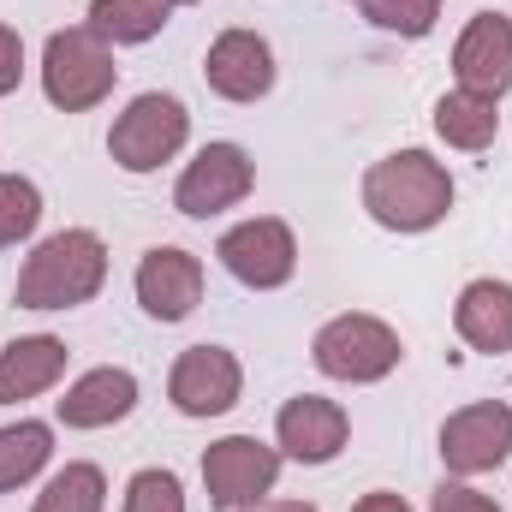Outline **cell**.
Masks as SVG:
<instances>
[{
    "label": "cell",
    "instance_id": "obj_19",
    "mask_svg": "<svg viewBox=\"0 0 512 512\" xmlns=\"http://www.w3.org/2000/svg\"><path fill=\"white\" fill-rule=\"evenodd\" d=\"M173 0H90V30L102 42H149L161 36Z\"/></svg>",
    "mask_w": 512,
    "mask_h": 512
},
{
    "label": "cell",
    "instance_id": "obj_15",
    "mask_svg": "<svg viewBox=\"0 0 512 512\" xmlns=\"http://www.w3.org/2000/svg\"><path fill=\"white\" fill-rule=\"evenodd\" d=\"M453 328L483 358L512 352V286L507 280H471L459 292V304H453Z\"/></svg>",
    "mask_w": 512,
    "mask_h": 512
},
{
    "label": "cell",
    "instance_id": "obj_2",
    "mask_svg": "<svg viewBox=\"0 0 512 512\" xmlns=\"http://www.w3.org/2000/svg\"><path fill=\"white\" fill-rule=\"evenodd\" d=\"M102 280H108V245L90 227H66L24 256L12 298L18 310H72V304H90Z\"/></svg>",
    "mask_w": 512,
    "mask_h": 512
},
{
    "label": "cell",
    "instance_id": "obj_7",
    "mask_svg": "<svg viewBox=\"0 0 512 512\" xmlns=\"http://www.w3.org/2000/svg\"><path fill=\"white\" fill-rule=\"evenodd\" d=\"M215 256H221V262H227V274H233V280H245L251 292H274V286H286V280H292V268H298V239H292V227H286V221L256 215V221L227 227V233H221V245H215Z\"/></svg>",
    "mask_w": 512,
    "mask_h": 512
},
{
    "label": "cell",
    "instance_id": "obj_8",
    "mask_svg": "<svg viewBox=\"0 0 512 512\" xmlns=\"http://www.w3.org/2000/svg\"><path fill=\"white\" fill-rule=\"evenodd\" d=\"M251 179H256V167L239 143H203L197 161H191V167L179 173V185H173V209L191 215V221H209V215L245 203V197H251Z\"/></svg>",
    "mask_w": 512,
    "mask_h": 512
},
{
    "label": "cell",
    "instance_id": "obj_17",
    "mask_svg": "<svg viewBox=\"0 0 512 512\" xmlns=\"http://www.w3.org/2000/svg\"><path fill=\"white\" fill-rule=\"evenodd\" d=\"M66 376V340L54 334H24L0 352V405H18V399H36Z\"/></svg>",
    "mask_w": 512,
    "mask_h": 512
},
{
    "label": "cell",
    "instance_id": "obj_23",
    "mask_svg": "<svg viewBox=\"0 0 512 512\" xmlns=\"http://www.w3.org/2000/svg\"><path fill=\"white\" fill-rule=\"evenodd\" d=\"M364 18H370L376 30H387V36L417 42V36H429V30H435L441 0H364Z\"/></svg>",
    "mask_w": 512,
    "mask_h": 512
},
{
    "label": "cell",
    "instance_id": "obj_9",
    "mask_svg": "<svg viewBox=\"0 0 512 512\" xmlns=\"http://www.w3.org/2000/svg\"><path fill=\"white\" fill-rule=\"evenodd\" d=\"M512 453V411L501 399H477L441 423V465L453 477H483Z\"/></svg>",
    "mask_w": 512,
    "mask_h": 512
},
{
    "label": "cell",
    "instance_id": "obj_14",
    "mask_svg": "<svg viewBox=\"0 0 512 512\" xmlns=\"http://www.w3.org/2000/svg\"><path fill=\"white\" fill-rule=\"evenodd\" d=\"M203 78L215 96L227 102H262L274 90V48L256 36V30H221L209 42V60H203Z\"/></svg>",
    "mask_w": 512,
    "mask_h": 512
},
{
    "label": "cell",
    "instance_id": "obj_29",
    "mask_svg": "<svg viewBox=\"0 0 512 512\" xmlns=\"http://www.w3.org/2000/svg\"><path fill=\"white\" fill-rule=\"evenodd\" d=\"M173 6H197V0H173Z\"/></svg>",
    "mask_w": 512,
    "mask_h": 512
},
{
    "label": "cell",
    "instance_id": "obj_12",
    "mask_svg": "<svg viewBox=\"0 0 512 512\" xmlns=\"http://www.w3.org/2000/svg\"><path fill=\"white\" fill-rule=\"evenodd\" d=\"M274 435H280V453H286V459H298V465H328V459L346 447L352 417H346V405H334V399H322V393H298V399L280 405Z\"/></svg>",
    "mask_w": 512,
    "mask_h": 512
},
{
    "label": "cell",
    "instance_id": "obj_16",
    "mask_svg": "<svg viewBox=\"0 0 512 512\" xmlns=\"http://www.w3.org/2000/svg\"><path fill=\"white\" fill-rule=\"evenodd\" d=\"M131 405H137V376L102 364V370H90V376H78V382L66 387L60 423L66 429H108V423L131 417Z\"/></svg>",
    "mask_w": 512,
    "mask_h": 512
},
{
    "label": "cell",
    "instance_id": "obj_10",
    "mask_svg": "<svg viewBox=\"0 0 512 512\" xmlns=\"http://www.w3.org/2000/svg\"><path fill=\"white\" fill-rule=\"evenodd\" d=\"M167 393H173V405L185 417H221V411L239 405L245 370H239V358L227 346H185L173 376H167Z\"/></svg>",
    "mask_w": 512,
    "mask_h": 512
},
{
    "label": "cell",
    "instance_id": "obj_6",
    "mask_svg": "<svg viewBox=\"0 0 512 512\" xmlns=\"http://www.w3.org/2000/svg\"><path fill=\"white\" fill-rule=\"evenodd\" d=\"M280 477V447L256 441V435H227L203 453V489H209V507L221 512H245L256 507Z\"/></svg>",
    "mask_w": 512,
    "mask_h": 512
},
{
    "label": "cell",
    "instance_id": "obj_11",
    "mask_svg": "<svg viewBox=\"0 0 512 512\" xmlns=\"http://www.w3.org/2000/svg\"><path fill=\"white\" fill-rule=\"evenodd\" d=\"M453 78L459 90L501 102L512 90V18L507 12H477L465 24V36L453 42Z\"/></svg>",
    "mask_w": 512,
    "mask_h": 512
},
{
    "label": "cell",
    "instance_id": "obj_27",
    "mask_svg": "<svg viewBox=\"0 0 512 512\" xmlns=\"http://www.w3.org/2000/svg\"><path fill=\"white\" fill-rule=\"evenodd\" d=\"M352 512H411V507H405V495H387V489H376V495H364Z\"/></svg>",
    "mask_w": 512,
    "mask_h": 512
},
{
    "label": "cell",
    "instance_id": "obj_24",
    "mask_svg": "<svg viewBox=\"0 0 512 512\" xmlns=\"http://www.w3.org/2000/svg\"><path fill=\"white\" fill-rule=\"evenodd\" d=\"M126 512H185V489L173 471H137L126 483Z\"/></svg>",
    "mask_w": 512,
    "mask_h": 512
},
{
    "label": "cell",
    "instance_id": "obj_21",
    "mask_svg": "<svg viewBox=\"0 0 512 512\" xmlns=\"http://www.w3.org/2000/svg\"><path fill=\"white\" fill-rule=\"evenodd\" d=\"M102 507H108L102 471H96V465H66V471L48 477V489L36 495L30 512H102Z\"/></svg>",
    "mask_w": 512,
    "mask_h": 512
},
{
    "label": "cell",
    "instance_id": "obj_22",
    "mask_svg": "<svg viewBox=\"0 0 512 512\" xmlns=\"http://www.w3.org/2000/svg\"><path fill=\"white\" fill-rule=\"evenodd\" d=\"M36 221H42V191L24 173H0V251L30 239Z\"/></svg>",
    "mask_w": 512,
    "mask_h": 512
},
{
    "label": "cell",
    "instance_id": "obj_28",
    "mask_svg": "<svg viewBox=\"0 0 512 512\" xmlns=\"http://www.w3.org/2000/svg\"><path fill=\"white\" fill-rule=\"evenodd\" d=\"M245 512H316L310 501H256V507H245Z\"/></svg>",
    "mask_w": 512,
    "mask_h": 512
},
{
    "label": "cell",
    "instance_id": "obj_13",
    "mask_svg": "<svg viewBox=\"0 0 512 512\" xmlns=\"http://www.w3.org/2000/svg\"><path fill=\"white\" fill-rule=\"evenodd\" d=\"M137 304L155 322H185L203 304V262L179 245H155L137 262Z\"/></svg>",
    "mask_w": 512,
    "mask_h": 512
},
{
    "label": "cell",
    "instance_id": "obj_25",
    "mask_svg": "<svg viewBox=\"0 0 512 512\" xmlns=\"http://www.w3.org/2000/svg\"><path fill=\"white\" fill-rule=\"evenodd\" d=\"M429 512H501L489 495H477L471 483H441L435 489V501H429Z\"/></svg>",
    "mask_w": 512,
    "mask_h": 512
},
{
    "label": "cell",
    "instance_id": "obj_26",
    "mask_svg": "<svg viewBox=\"0 0 512 512\" xmlns=\"http://www.w3.org/2000/svg\"><path fill=\"white\" fill-rule=\"evenodd\" d=\"M24 78V36L12 24H0V96H12Z\"/></svg>",
    "mask_w": 512,
    "mask_h": 512
},
{
    "label": "cell",
    "instance_id": "obj_4",
    "mask_svg": "<svg viewBox=\"0 0 512 512\" xmlns=\"http://www.w3.org/2000/svg\"><path fill=\"white\" fill-rule=\"evenodd\" d=\"M310 358H316V370L328 376V382H382L399 370V358H405V346H399V334L387 328L382 316H334V322H322L316 328V340H310Z\"/></svg>",
    "mask_w": 512,
    "mask_h": 512
},
{
    "label": "cell",
    "instance_id": "obj_18",
    "mask_svg": "<svg viewBox=\"0 0 512 512\" xmlns=\"http://www.w3.org/2000/svg\"><path fill=\"white\" fill-rule=\"evenodd\" d=\"M435 131H441L453 149H489L495 131H501V114H495V102H483V96H471V90H447V96L435 102Z\"/></svg>",
    "mask_w": 512,
    "mask_h": 512
},
{
    "label": "cell",
    "instance_id": "obj_3",
    "mask_svg": "<svg viewBox=\"0 0 512 512\" xmlns=\"http://www.w3.org/2000/svg\"><path fill=\"white\" fill-rule=\"evenodd\" d=\"M120 84V66H114V48L90 30V24H72V30H54L48 48H42V90L60 114H84L96 102H108Z\"/></svg>",
    "mask_w": 512,
    "mask_h": 512
},
{
    "label": "cell",
    "instance_id": "obj_5",
    "mask_svg": "<svg viewBox=\"0 0 512 512\" xmlns=\"http://www.w3.org/2000/svg\"><path fill=\"white\" fill-rule=\"evenodd\" d=\"M191 137V114L179 96H161V90H143L131 96V108L114 120L108 131V155L126 167V173H155L161 161H173Z\"/></svg>",
    "mask_w": 512,
    "mask_h": 512
},
{
    "label": "cell",
    "instance_id": "obj_1",
    "mask_svg": "<svg viewBox=\"0 0 512 512\" xmlns=\"http://www.w3.org/2000/svg\"><path fill=\"white\" fill-rule=\"evenodd\" d=\"M364 209L387 233H429L453 209V179L429 149H399L364 173Z\"/></svg>",
    "mask_w": 512,
    "mask_h": 512
},
{
    "label": "cell",
    "instance_id": "obj_20",
    "mask_svg": "<svg viewBox=\"0 0 512 512\" xmlns=\"http://www.w3.org/2000/svg\"><path fill=\"white\" fill-rule=\"evenodd\" d=\"M48 453H54V429L48 423H6L0 429V495L6 489H18V483H30L42 465H48Z\"/></svg>",
    "mask_w": 512,
    "mask_h": 512
}]
</instances>
